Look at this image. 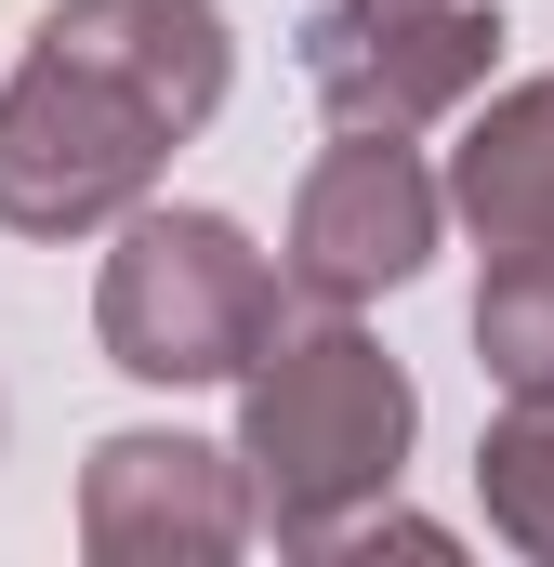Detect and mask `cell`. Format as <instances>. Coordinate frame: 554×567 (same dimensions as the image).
Instances as JSON below:
<instances>
[{
  "label": "cell",
  "mask_w": 554,
  "mask_h": 567,
  "mask_svg": "<svg viewBox=\"0 0 554 567\" xmlns=\"http://www.w3.org/2000/svg\"><path fill=\"white\" fill-rule=\"evenodd\" d=\"M435 225H449V185L422 172L397 133H343L317 172H304V198H290V290L304 303H383V290L422 278V251H435Z\"/></svg>",
  "instance_id": "6"
},
{
  "label": "cell",
  "mask_w": 554,
  "mask_h": 567,
  "mask_svg": "<svg viewBox=\"0 0 554 567\" xmlns=\"http://www.w3.org/2000/svg\"><path fill=\"white\" fill-rule=\"evenodd\" d=\"M449 212H462L489 251L554 238V80H515V93L475 106V133L449 158Z\"/></svg>",
  "instance_id": "8"
},
{
  "label": "cell",
  "mask_w": 554,
  "mask_h": 567,
  "mask_svg": "<svg viewBox=\"0 0 554 567\" xmlns=\"http://www.w3.org/2000/svg\"><path fill=\"white\" fill-rule=\"evenodd\" d=\"M489 66H502L489 0H317L304 13V93L343 133H422V120L475 106Z\"/></svg>",
  "instance_id": "4"
},
{
  "label": "cell",
  "mask_w": 554,
  "mask_h": 567,
  "mask_svg": "<svg viewBox=\"0 0 554 567\" xmlns=\"http://www.w3.org/2000/svg\"><path fill=\"white\" fill-rule=\"evenodd\" d=\"M277 278L290 265H265L225 212H133L93 290V330L133 383H238L290 317Z\"/></svg>",
  "instance_id": "2"
},
{
  "label": "cell",
  "mask_w": 554,
  "mask_h": 567,
  "mask_svg": "<svg viewBox=\"0 0 554 567\" xmlns=\"http://www.w3.org/2000/svg\"><path fill=\"white\" fill-rule=\"evenodd\" d=\"M252 528H265V502H252L238 449L133 423L80 462V555L93 567H225Z\"/></svg>",
  "instance_id": "5"
},
{
  "label": "cell",
  "mask_w": 554,
  "mask_h": 567,
  "mask_svg": "<svg viewBox=\"0 0 554 567\" xmlns=\"http://www.w3.org/2000/svg\"><path fill=\"white\" fill-rule=\"evenodd\" d=\"M475 357H489V383H502V396H515V383H554V238L489 251V290H475Z\"/></svg>",
  "instance_id": "10"
},
{
  "label": "cell",
  "mask_w": 554,
  "mask_h": 567,
  "mask_svg": "<svg viewBox=\"0 0 554 567\" xmlns=\"http://www.w3.org/2000/svg\"><path fill=\"white\" fill-rule=\"evenodd\" d=\"M422 396L410 370L357 330V303H317V317H277V343L238 370V462H252V502L290 555H330L410 462Z\"/></svg>",
  "instance_id": "1"
},
{
  "label": "cell",
  "mask_w": 554,
  "mask_h": 567,
  "mask_svg": "<svg viewBox=\"0 0 554 567\" xmlns=\"http://www.w3.org/2000/svg\"><path fill=\"white\" fill-rule=\"evenodd\" d=\"M172 145L185 133L145 93H120L106 66L27 40V66L0 80V225L13 238H93V225L145 212V185H158Z\"/></svg>",
  "instance_id": "3"
},
{
  "label": "cell",
  "mask_w": 554,
  "mask_h": 567,
  "mask_svg": "<svg viewBox=\"0 0 554 567\" xmlns=\"http://www.w3.org/2000/svg\"><path fill=\"white\" fill-rule=\"evenodd\" d=\"M475 502H489V528L515 555L554 567V383H515L502 423L475 435Z\"/></svg>",
  "instance_id": "9"
},
{
  "label": "cell",
  "mask_w": 554,
  "mask_h": 567,
  "mask_svg": "<svg viewBox=\"0 0 554 567\" xmlns=\"http://www.w3.org/2000/svg\"><path fill=\"white\" fill-rule=\"evenodd\" d=\"M40 53L106 66L120 93H145V106L172 120V133H198V120L225 106V80H238V40H225L212 0H53V13H40Z\"/></svg>",
  "instance_id": "7"
}]
</instances>
